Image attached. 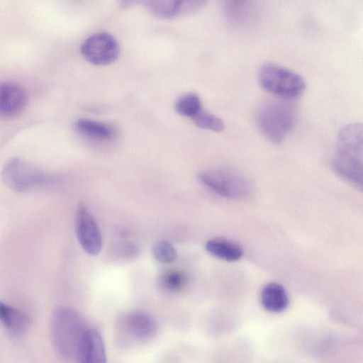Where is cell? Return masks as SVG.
<instances>
[{
    "instance_id": "9c48e42d",
    "label": "cell",
    "mask_w": 363,
    "mask_h": 363,
    "mask_svg": "<svg viewBox=\"0 0 363 363\" xmlns=\"http://www.w3.org/2000/svg\"><path fill=\"white\" fill-rule=\"evenodd\" d=\"M118 329L128 340L143 342L151 340L156 335L158 325L150 314L135 311L122 316Z\"/></svg>"
},
{
    "instance_id": "d6986e66",
    "label": "cell",
    "mask_w": 363,
    "mask_h": 363,
    "mask_svg": "<svg viewBox=\"0 0 363 363\" xmlns=\"http://www.w3.org/2000/svg\"><path fill=\"white\" fill-rule=\"evenodd\" d=\"M185 274L179 270H169L162 274L160 283L163 289L169 292H178L186 284Z\"/></svg>"
},
{
    "instance_id": "277c9868",
    "label": "cell",
    "mask_w": 363,
    "mask_h": 363,
    "mask_svg": "<svg viewBox=\"0 0 363 363\" xmlns=\"http://www.w3.org/2000/svg\"><path fill=\"white\" fill-rule=\"evenodd\" d=\"M199 181L214 194L230 199H243L250 195L253 186L240 172L230 168H213L199 174Z\"/></svg>"
},
{
    "instance_id": "8992f818",
    "label": "cell",
    "mask_w": 363,
    "mask_h": 363,
    "mask_svg": "<svg viewBox=\"0 0 363 363\" xmlns=\"http://www.w3.org/2000/svg\"><path fill=\"white\" fill-rule=\"evenodd\" d=\"M4 182L11 189L25 192L53 182V178L18 158L9 160L1 171Z\"/></svg>"
},
{
    "instance_id": "8fae6325",
    "label": "cell",
    "mask_w": 363,
    "mask_h": 363,
    "mask_svg": "<svg viewBox=\"0 0 363 363\" xmlns=\"http://www.w3.org/2000/svg\"><path fill=\"white\" fill-rule=\"evenodd\" d=\"M26 104V95L21 86L13 82H0V116H16Z\"/></svg>"
},
{
    "instance_id": "9a60e30c",
    "label": "cell",
    "mask_w": 363,
    "mask_h": 363,
    "mask_svg": "<svg viewBox=\"0 0 363 363\" xmlns=\"http://www.w3.org/2000/svg\"><path fill=\"white\" fill-rule=\"evenodd\" d=\"M0 322L13 335H22L28 325V318L20 310L0 302Z\"/></svg>"
},
{
    "instance_id": "6da1fadb",
    "label": "cell",
    "mask_w": 363,
    "mask_h": 363,
    "mask_svg": "<svg viewBox=\"0 0 363 363\" xmlns=\"http://www.w3.org/2000/svg\"><path fill=\"white\" fill-rule=\"evenodd\" d=\"M334 172L357 188L362 187V125L351 123L341 129L337 154L333 161Z\"/></svg>"
},
{
    "instance_id": "7c38bea8",
    "label": "cell",
    "mask_w": 363,
    "mask_h": 363,
    "mask_svg": "<svg viewBox=\"0 0 363 363\" xmlns=\"http://www.w3.org/2000/svg\"><path fill=\"white\" fill-rule=\"evenodd\" d=\"M122 8L141 5L157 17L172 18L182 16L183 0H117Z\"/></svg>"
},
{
    "instance_id": "52a82bcc",
    "label": "cell",
    "mask_w": 363,
    "mask_h": 363,
    "mask_svg": "<svg viewBox=\"0 0 363 363\" xmlns=\"http://www.w3.org/2000/svg\"><path fill=\"white\" fill-rule=\"evenodd\" d=\"M82 57L94 65H108L118 57L120 47L110 33L100 32L87 38L81 45Z\"/></svg>"
},
{
    "instance_id": "5bb4252c",
    "label": "cell",
    "mask_w": 363,
    "mask_h": 363,
    "mask_svg": "<svg viewBox=\"0 0 363 363\" xmlns=\"http://www.w3.org/2000/svg\"><path fill=\"white\" fill-rule=\"evenodd\" d=\"M205 249L212 256L228 262L238 261L243 255V250L239 245L221 238L208 240Z\"/></svg>"
},
{
    "instance_id": "5b68a950",
    "label": "cell",
    "mask_w": 363,
    "mask_h": 363,
    "mask_svg": "<svg viewBox=\"0 0 363 363\" xmlns=\"http://www.w3.org/2000/svg\"><path fill=\"white\" fill-rule=\"evenodd\" d=\"M258 81L267 91L286 99L299 97L306 89V82L297 73L279 65L267 62L258 71Z\"/></svg>"
},
{
    "instance_id": "4fadbf2b",
    "label": "cell",
    "mask_w": 363,
    "mask_h": 363,
    "mask_svg": "<svg viewBox=\"0 0 363 363\" xmlns=\"http://www.w3.org/2000/svg\"><path fill=\"white\" fill-rule=\"evenodd\" d=\"M263 308L270 312L280 313L289 305V299L286 291L281 284L271 282L266 284L260 295Z\"/></svg>"
},
{
    "instance_id": "3957f363",
    "label": "cell",
    "mask_w": 363,
    "mask_h": 363,
    "mask_svg": "<svg viewBox=\"0 0 363 363\" xmlns=\"http://www.w3.org/2000/svg\"><path fill=\"white\" fill-rule=\"evenodd\" d=\"M257 121L264 136L270 142L279 144L294 128L295 108L286 101H269L260 106Z\"/></svg>"
},
{
    "instance_id": "e0dca14e",
    "label": "cell",
    "mask_w": 363,
    "mask_h": 363,
    "mask_svg": "<svg viewBox=\"0 0 363 363\" xmlns=\"http://www.w3.org/2000/svg\"><path fill=\"white\" fill-rule=\"evenodd\" d=\"M201 102L199 96L193 92L181 96L175 103V110L181 116L194 118L201 110Z\"/></svg>"
},
{
    "instance_id": "2e32d148",
    "label": "cell",
    "mask_w": 363,
    "mask_h": 363,
    "mask_svg": "<svg viewBox=\"0 0 363 363\" xmlns=\"http://www.w3.org/2000/svg\"><path fill=\"white\" fill-rule=\"evenodd\" d=\"M76 130L89 138L107 140L115 135V130L110 125L87 118H79L74 123Z\"/></svg>"
},
{
    "instance_id": "ac0fdd59",
    "label": "cell",
    "mask_w": 363,
    "mask_h": 363,
    "mask_svg": "<svg viewBox=\"0 0 363 363\" xmlns=\"http://www.w3.org/2000/svg\"><path fill=\"white\" fill-rule=\"evenodd\" d=\"M155 259L162 264H171L177 258V251L174 246L167 240L156 242L152 249Z\"/></svg>"
},
{
    "instance_id": "30bf717a",
    "label": "cell",
    "mask_w": 363,
    "mask_h": 363,
    "mask_svg": "<svg viewBox=\"0 0 363 363\" xmlns=\"http://www.w3.org/2000/svg\"><path fill=\"white\" fill-rule=\"evenodd\" d=\"M77 361L82 363L106 362V345L96 329L87 327L85 330L79 345Z\"/></svg>"
},
{
    "instance_id": "ba28073f",
    "label": "cell",
    "mask_w": 363,
    "mask_h": 363,
    "mask_svg": "<svg viewBox=\"0 0 363 363\" xmlns=\"http://www.w3.org/2000/svg\"><path fill=\"white\" fill-rule=\"evenodd\" d=\"M75 232L82 248L91 255H98L103 247V238L99 227L84 204H80L77 211Z\"/></svg>"
},
{
    "instance_id": "ffe728a7",
    "label": "cell",
    "mask_w": 363,
    "mask_h": 363,
    "mask_svg": "<svg viewBox=\"0 0 363 363\" xmlns=\"http://www.w3.org/2000/svg\"><path fill=\"white\" fill-rule=\"evenodd\" d=\"M191 120L200 128L220 132L224 128L223 121L218 116L201 109Z\"/></svg>"
},
{
    "instance_id": "7a4b0ae2",
    "label": "cell",
    "mask_w": 363,
    "mask_h": 363,
    "mask_svg": "<svg viewBox=\"0 0 363 363\" xmlns=\"http://www.w3.org/2000/svg\"><path fill=\"white\" fill-rule=\"evenodd\" d=\"M87 328L82 315L74 309L57 308L51 318V338L58 356L65 361H77L81 338Z\"/></svg>"
}]
</instances>
